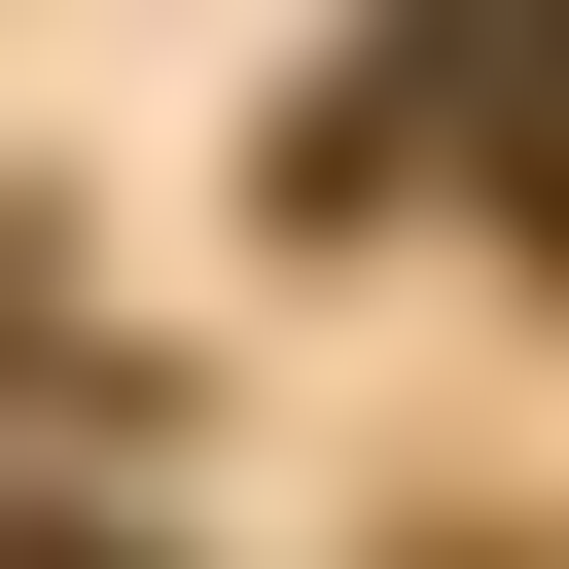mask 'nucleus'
I'll return each mask as SVG.
<instances>
[{"label": "nucleus", "instance_id": "1", "mask_svg": "<svg viewBox=\"0 0 569 569\" xmlns=\"http://www.w3.org/2000/svg\"><path fill=\"white\" fill-rule=\"evenodd\" d=\"M427 107H498V178L569 213V0H427Z\"/></svg>", "mask_w": 569, "mask_h": 569}]
</instances>
